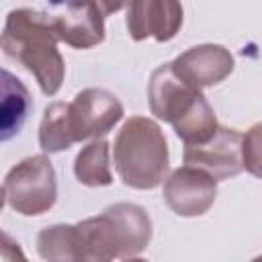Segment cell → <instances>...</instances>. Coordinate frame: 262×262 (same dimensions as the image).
I'll use <instances>...</instances> for the list:
<instances>
[{"label":"cell","mask_w":262,"mask_h":262,"mask_svg":"<svg viewBox=\"0 0 262 262\" xmlns=\"http://www.w3.org/2000/svg\"><path fill=\"white\" fill-rule=\"evenodd\" d=\"M0 262H29L23 248L0 229Z\"/></svg>","instance_id":"cell-18"},{"label":"cell","mask_w":262,"mask_h":262,"mask_svg":"<svg viewBox=\"0 0 262 262\" xmlns=\"http://www.w3.org/2000/svg\"><path fill=\"white\" fill-rule=\"evenodd\" d=\"M201 90L190 88L184 84L172 70V63H162L158 66L147 84V100L151 115H156L160 121H166L174 125L201 96Z\"/></svg>","instance_id":"cell-11"},{"label":"cell","mask_w":262,"mask_h":262,"mask_svg":"<svg viewBox=\"0 0 262 262\" xmlns=\"http://www.w3.org/2000/svg\"><path fill=\"white\" fill-rule=\"evenodd\" d=\"M80 262H115L143 252L151 239V219L135 203H115L98 217L76 223Z\"/></svg>","instance_id":"cell-2"},{"label":"cell","mask_w":262,"mask_h":262,"mask_svg":"<svg viewBox=\"0 0 262 262\" xmlns=\"http://www.w3.org/2000/svg\"><path fill=\"white\" fill-rule=\"evenodd\" d=\"M121 6L123 4L66 2L49 4L47 12L51 14L59 41L74 49H90L104 41V16Z\"/></svg>","instance_id":"cell-5"},{"label":"cell","mask_w":262,"mask_h":262,"mask_svg":"<svg viewBox=\"0 0 262 262\" xmlns=\"http://www.w3.org/2000/svg\"><path fill=\"white\" fill-rule=\"evenodd\" d=\"M182 27V4L174 0H135L127 6V31L133 41H170Z\"/></svg>","instance_id":"cell-10"},{"label":"cell","mask_w":262,"mask_h":262,"mask_svg":"<svg viewBox=\"0 0 262 262\" xmlns=\"http://www.w3.org/2000/svg\"><path fill=\"white\" fill-rule=\"evenodd\" d=\"M172 127H174V133L184 141V145L192 147V145H201V143L209 141L215 135L219 125H217V117H215L213 106L201 94L194 100V104Z\"/></svg>","instance_id":"cell-13"},{"label":"cell","mask_w":262,"mask_h":262,"mask_svg":"<svg viewBox=\"0 0 262 262\" xmlns=\"http://www.w3.org/2000/svg\"><path fill=\"white\" fill-rule=\"evenodd\" d=\"M4 201H6V194H4V186H0V213L4 209Z\"/></svg>","instance_id":"cell-19"},{"label":"cell","mask_w":262,"mask_h":262,"mask_svg":"<svg viewBox=\"0 0 262 262\" xmlns=\"http://www.w3.org/2000/svg\"><path fill=\"white\" fill-rule=\"evenodd\" d=\"M172 63L174 74L194 90L223 82L233 72V55L223 45H196L180 53Z\"/></svg>","instance_id":"cell-9"},{"label":"cell","mask_w":262,"mask_h":262,"mask_svg":"<svg viewBox=\"0 0 262 262\" xmlns=\"http://www.w3.org/2000/svg\"><path fill=\"white\" fill-rule=\"evenodd\" d=\"M4 194L8 205L27 217L47 213L57 199V182L53 164L45 154L20 160L4 178Z\"/></svg>","instance_id":"cell-4"},{"label":"cell","mask_w":262,"mask_h":262,"mask_svg":"<svg viewBox=\"0 0 262 262\" xmlns=\"http://www.w3.org/2000/svg\"><path fill=\"white\" fill-rule=\"evenodd\" d=\"M37 252L45 262H80L76 225L57 223L37 235Z\"/></svg>","instance_id":"cell-15"},{"label":"cell","mask_w":262,"mask_h":262,"mask_svg":"<svg viewBox=\"0 0 262 262\" xmlns=\"http://www.w3.org/2000/svg\"><path fill=\"white\" fill-rule=\"evenodd\" d=\"M57 43L59 37L47 10L23 6L8 12L0 45L8 57L35 76L47 96L57 94L66 76V63Z\"/></svg>","instance_id":"cell-1"},{"label":"cell","mask_w":262,"mask_h":262,"mask_svg":"<svg viewBox=\"0 0 262 262\" xmlns=\"http://www.w3.org/2000/svg\"><path fill=\"white\" fill-rule=\"evenodd\" d=\"M39 145L45 154H57L74 145L68 121V102H51L39 125Z\"/></svg>","instance_id":"cell-16"},{"label":"cell","mask_w":262,"mask_h":262,"mask_svg":"<svg viewBox=\"0 0 262 262\" xmlns=\"http://www.w3.org/2000/svg\"><path fill=\"white\" fill-rule=\"evenodd\" d=\"M242 164L254 176H260V125H254L242 139Z\"/></svg>","instance_id":"cell-17"},{"label":"cell","mask_w":262,"mask_h":262,"mask_svg":"<svg viewBox=\"0 0 262 262\" xmlns=\"http://www.w3.org/2000/svg\"><path fill=\"white\" fill-rule=\"evenodd\" d=\"M115 168L125 186L151 190L168 174V143L160 125L147 117H131L115 137Z\"/></svg>","instance_id":"cell-3"},{"label":"cell","mask_w":262,"mask_h":262,"mask_svg":"<svg viewBox=\"0 0 262 262\" xmlns=\"http://www.w3.org/2000/svg\"><path fill=\"white\" fill-rule=\"evenodd\" d=\"M242 139L244 135L229 127H217L215 135L192 147H184V164L209 174L215 182L227 180L244 170L242 164Z\"/></svg>","instance_id":"cell-7"},{"label":"cell","mask_w":262,"mask_h":262,"mask_svg":"<svg viewBox=\"0 0 262 262\" xmlns=\"http://www.w3.org/2000/svg\"><path fill=\"white\" fill-rule=\"evenodd\" d=\"M111 149L104 139H94L86 147H82L74 160V174L86 186H108L113 184Z\"/></svg>","instance_id":"cell-14"},{"label":"cell","mask_w":262,"mask_h":262,"mask_svg":"<svg viewBox=\"0 0 262 262\" xmlns=\"http://www.w3.org/2000/svg\"><path fill=\"white\" fill-rule=\"evenodd\" d=\"M123 262H147V260H143V258H125Z\"/></svg>","instance_id":"cell-20"},{"label":"cell","mask_w":262,"mask_h":262,"mask_svg":"<svg viewBox=\"0 0 262 262\" xmlns=\"http://www.w3.org/2000/svg\"><path fill=\"white\" fill-rule=\"evenodd\" d=\"M217 196V182L190 166L176 168L168 178H164V201L180 217H201L205 215Z\"/></svg>","instance_id":"cell-8"},{"label":"cell","mask_w":262,"mask_h":262,"mask_svg":"<svg viewBox=\"0 0 262 262\" xmlns=\"http://www.w3.org/2000/svg\"><path fill=\"white\" fill-rule=\"evenodd\" d=\"M121 119V100L104 88H86L68 102V121L74 143L106 135Z\"/></svg>","instance_id":"cell-6"},{"label":"cell","mask_w":262,"mask_h":262,"mask_svg":"<svg viewBox=\"0 0 262 262\" xmlns=\"http://www.w3.org/2000/svg\"><path fill=\"white\" fill-rule=\"evenodd\" d=\"M31 108L29 88L14 74L0 68V143L20 133Z\"/></svg>","instance_id":"cell-12"}]
</instances>
